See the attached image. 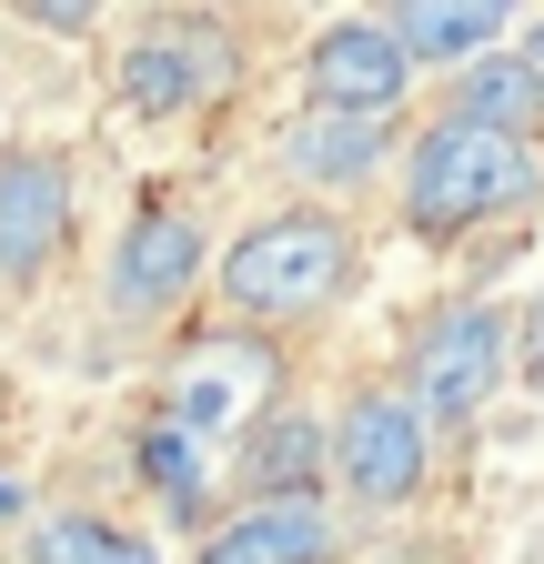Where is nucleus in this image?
Instances as JSON below:
<instances>
[{"instance_id": "obj_1", "label": "nucleus", "mask_w": 544, "mask_h": 564, "mask_svg": "<svg viewBox=\"0 0 544 564\" xmlns=\"http://www.w3.org/2000/svg\"><path fill=\"white\" fill-rule=\"evenodd\" d=\"M213 293L232 303L242 333H272V323H313L353 293V223L344 212H272V223H242L213 262Z\"/></svg>"}, {"instance_id": "obj_2", "label": "nucleus", "mask_w": 544, "mask_h": 564, "mask_svg": "<svg viewBox=\"0 0 544 564\" xmlns=\"http://www.w3.org/2000/svg\"><path fill=\"white\" fill-rule=\"evenodd\" d=\"M544 192L534 141L514 131H474V121H424L414 162H403V223L414 232H474L494 212H524Z\"/></svg>"}, {"instance_id": "obj_3", "label": "nucleus", "mask_w": 544, "mask_h": 564, "mask_svg": "<svg viewBox=\"0 0 544 564\" xmlns=\"http://www.w3.org/2000/svg\"><path fill=\"white\" fill-rule=\"evenodd\" d=\"M121 101L152 111V121H192L213 111L232 82H242V31L222 11H152L142 31L121 41Z\"/></svg>"}, {"instance_id": "obj_4", "label": "nucleus", "mask_w": 544, "mask_h": 564, "mask_svg": "<svg viewBox=\"0 0 544 564\" xmlns=\"http://www.w3.org/2000/svg\"><path fill=\"white\" fill-rule=\"evenodd\" d=\"M434 474V413L403 393V383H363L344 403V423H333V484L353 494V505L393 514V505H414Z\"/></svg>"}, {"instance_id": "obj_5", "label": "nucleus", "mask_w": 544, "mask_h": 564, "mask_svg": "<svg viewBox=\"0 0 544 564\" xmlns=\"http://www.w3.org/2000/svg\"><path fill=\"white\" fill-rule=\"evenodd\" d=\"M504 373H514V323L494 303H444L414 333V373H403V393H414L434 413V434H444V423H474V413H485Z\"/></svg>"}, {"instance_id": "obj_6", "label": "nucleus", "mask_w": 544, "mask_h": 564, "mask_svg": "<svg viewBox=\"0 0 544 564\" xmlns=\"http://www.w3.org/2000/svg\"><path fill=\"white\" fill-rule=\"evenodd\" d=\"M272 393H283V343L272 333H213L202 352H182V373H172V413L162 423H182V434H252V423L272 413Z\"/></svg>"}, {"instance_id": "obj_7", "label": "nucleus", "mask_w": 544, "mask_h": 564, "mask_svg": "<svg viewBox=\"0 0 544 564\" xmlns=\"http://www.w3.org/2000/svg\"><path fill=\"white\" fill-rule=\"evenodd\" d=\"M202 272H213V242H202L192 202H142L121 223V242H111V313L121 323H152V313L192 303Z\"/></svg>"}, {"instance_id": "obj_8", "label": "nucleus", "mask_w": 544, "mask_h": 564, "mask_svg": "<svg viewBox=\"0 0 544 564\" xmlns=\"http://www.w3.org/2000/svg\"><path fill=\"white\" fill-rule=\"evenodd\" d=\"M72 252V162L51 141H0V282H41Z\"/></svg>"}, {"instance_id": "obj_9", "label": "nucleus", "mask_w": 544, "mask_h": 564, "mask_svg": "<svg viewBox=\"0 0 544 564\" xmlns=\"http://www.w3.org/2000/svg\"><path fill=\"white\" fill-rule=\"evenodd\" d=\"M303 91H313V111L383 121L403 91H414V51H403L383 21H333V31H313V51H303Z\"/></svg>"}, {"instance_id": "obj_10", "label": "nucleus", "mask_w": 544, "mask_h": 564, "mask_svg": "<svg viewBox=\"0 0 544 564\" xmlns=\"http://www.w3.org/2000/svg\"><path fill=\"white\" fill-rule=\"evenodd\" d=\"M323 484H333V423L262 413L242 444V505H323Z\"/></svg>"}, {"instance_id": "obj_11", "label": "nucleus", "mask_w": 544, "mask_h": 564, "mask_svg": "<svg viewBox=\"0 0 544 564\" xmlns=\"http://www.w3.org/2000/svg\"><path fill=\"white\" fill-rule=\"evenodd\" d=\"M192 564H333V514L323 505H242L202 524Z\"/></svg>"}, {"instance_id": "obj_12", "label": "nucleus", "mask_w": 544, "mask_h": 564, "mask_svg": "<svg viewBox=\"0 0 544 564\" xmlns=\"http://www.w3.org/2000/svg\"><path fill=\"white\" fill-rule=\"evenodd\" d=\"M514 21V0H383V31L424 61H474V51H494V31Z\"/></svg>"}, {"instance_id": "obj_13", "label": "nucleus", "mask_w": 544, "mask_h": 564, "mask_svg": "<svg viewBox=\"0 0 544 564\" xmlns=\"http://www.w3.org/2000/svg\"><path fill=\"white\" fill-rule=\"evenodd\" d=\"M283 172L333 182V192L373 182V172H383V121H344V111H303V121H283Z\"/></svg>"}, {"instance_id": "obj_14", "label": "nucleus", "mask_w": 544, "mask_h": 564, "mask_svg": "<svg viewBox=\"0 0 544 564\" xmlns=\"http://www.w3.org/2000/svg\"><path fill=\"white\" fill-rule=\"evenodd\" d=\"M444 121H474V131H514V141H534V121H544V82L524 70V51H504V61H464V70H454Z\"/></svg>"}, {"instance_id": "obj_15", "label": "nucleus", "mask_w": 544, "mask_h": 564, "mask_svg": "<svg viewBox=\"0 0 544 564\" xmlns=\"http://www.w3.org/2000/svg\"><path fill=\"white\" fill-rule=\"evenodd\" d=\"M31 564H162L131 524H101V514H41L31 524Z\"/></svg>"}, {"instance_id": "obj_16", "label": "nucleus", "mask_w": 544, "mask_h": 564, "mask_svg": "<svg viewBox=\"0 0 544 564\" xmlns=\"http://www.w3.org/2000/svg\"><path fill=\"white\" fill-rule=\"evenodd\" d=\"M142 484L162 494L182 524H202V505H213V474H202V434H182V423H152V434H142Z\"/></svg>"}, {"instance_id": "obj_17", "label": "nucleus", "mask_w": 544, "mask_h": 564, "mask_svg": "<svg viewBox=\"0 0 544 564\" xmlns=\"http://www.w3.org/2000/svg\"><path fill=\"white\" fill-rule=\"evenodd\" d=\"M11 11H21L31 31H61V41H72V31H91V21L111 11V0H11Z\"/></svg>"}, {"instance_id": "obj_18", "label": "nucleus", "mask_w": 544, "mask_h": 564, "mask_svg": "<svg viewBox=\"0 0 544 564\" xmlns=\"http://www.w3.org/2000/svg\"><path fill=\"white\" fill-rule=\"evenodd\" d=\"M514 364H524V383L544 393V293L524 303V333H514Z\"/></svg>"}, {"instance_id": "obj_19", "label": "nucleus", "mask_w": 544, "mask_h": 564, "mask_svg": "<svg viewBox=\"0 0 544 564\" xmlns=\"http://www.w3.org/2000/svg\"><path fill=\"white\" fill-rule=\"evenodd\" d=\"M524 70H534V82H544V21L524 31Z\"/></svg>"}]
</instances>
